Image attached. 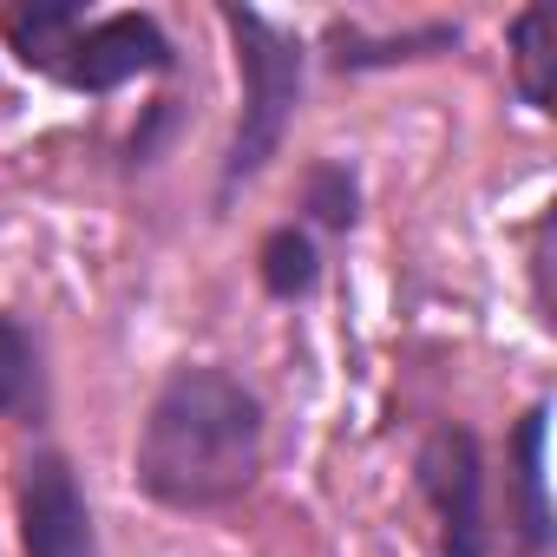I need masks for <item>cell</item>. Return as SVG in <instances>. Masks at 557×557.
I'll return each instance as SVG.
<instances>
[{"mask_svg":"<svg viewBox=\"0 0 557 557\" xmlns=\"http://www.w3.org/2000/svg\"><path fill=\"white\" fill-rule=\"evenodd\" d=\"M138 492L171 511H223L262 472V400L223 368H177L132 453Z\"/></svg>","mask_w":557,"mask_h":557,"instance_id":"6da1fadb","label":"cell"},{"mask_svg":"<svg viewBox=\"0 0 557 557\" xmlns=\"http://www.w3.org/2000/svg\"><path fill=\"white\" fill-rule=\"evenodd\" d=\"M223 27L236 40V73H243V112H236L230 158H223V197H230L283 151V132L302 99V40L262 21L256 8H223Z\"/></svg>","mask_w":557,"mask_h":557,"instance_id":"7a4b0ae2","label":"cell"},{"mask_svg":"<svg viewBox=\"0 0 557 557\" xmlns=\"http://www.w3.org/2000/svg\"><path fill=\"white\" fill-rule=\"evenodd\" d=\"M420 492L440 518V550L446 557H492V524H485V459L466 426H440L420 459Z\"/></svg>","mask_w":557,"mask_h":557,"instance_id":"3957f363","label":"cell"},{"mask_svg":"<svg viewBox=\"0 0 557 557\" xmlns=\"http://www.w3.org/2000/svg\"><path fill=\"white\" fill-rule=\"evenodd\" d=\"M171 40L151 14H106V21H86L60 60V86L73 92H119L145 73H171Z\"/></svg>","mask_w":557,"mask_h":557,"instance_id":"277c9868","label":"cell"},{"mask_svg":"<svg viewBox=\"0 0 557 557\" xmlns=\"http://www.w3.org/2000/svg\"><path fill=\"white\" fill-rule=\"evenodd\" d=\"M21 557H99L79 472L60 453H34L21 466Z\"/></svg>","mask_w":557,"mask_h":557,"instance_id":"5b68a950","label":"cell"},{"mask_svg":"<svg viewBox=\"0 0 557 557\" xmlns=\"http://www.w3.org/2000/svg\"><path fill=\"white\" fill-rule=\"evenodd\" d=\"M86 27V8H73V0H14L8 14H0V34H8V47L21 53V66L34 73H60L73 34Z\"/></svg>","mask_w":557,"mask_h":557,"instance_id":"8992f818","label":"cell"},{"mask_svg":"<svg viewBox=\"0 0 557 557\" xmlns=\"http://www.w3.org/2000/svg\"><path fill=\"white\" fill-rule=\"evenodd\" d=\"M40 407H47L40 348L21 315H0V420H40Z\"/></svg>","mask_w":557,"mask_h":557,"instance_id":"52a82bcc","label":"cell"},{"mask_svg":"<svg viewBox=\"0 0 557 557\" xmlns=\"http://www.w3.org/2000/svg\"><path fill=\"white\" fill-rule=\"evenodd\" d=\"M544 407H531L518 420V440H511V459H518V524H524V550H544L550 544V505H544Z\"/></svg>","mask_w":557,"mask_h":557,"instance_id":"ba28073f","label":"cell"},{"mask_svg":"<svg viewBox=\"0 0 557 557\" xmlns=\"http://www.w3.org/2000/svg\"><path fill=\"white\" fill-rule=\"evenodd\" d=\"M256 269H262V289H269L275 302H296V296H309V289L322 283V256H315L309 230H296V223H283V230L262 236Z\"/></svg>","mask_w":557,"mask_h":557,"instance_id":"9c48e42d","label":"cell"},{"mask_svg":"<svg viewBox=\"0 0 557 557\" xmlns=\"http://www.w3.org/2000/svg\"><path fill=\"white\" fill-rule=\"evenodd\" d=\"M440 47H459V27H420L400 40H361L355 27H335V66L361 73V66H394V60H426Z\"/></svg>","mask_w":557,"mask_h":557,"instance_id":"30bf717a","label":"cell"},{"mask_svg":"<svg viewBox=\"0 0 557 557\" xmlns=\"http://www.w3.org/2000/svg\"><path fill=\"white\" fill-rule=\"evenodd\" d=\"M511 73L524 106L550 112V8H524L511 21Z\"/></svg>","mask_w":557,"mask_h":557,"instance_id":"8fae6325","label":"cell"},{"mask_svg":"<svg viewBox=\"0 0 557 557\" xmlns=\"http://www.w3.org/2000/svg\"><path fill=\"white\" fill-rule=\"evenodd\" d=\"M302 203L315 210L322 230H348V223H355V203H361L355 171H348V164H315L309 184H302Z\"/></svg>","mask_w":557,"mask_h":557,"instance_id":"7c38bea8","label":"cell"}]
</instances>
